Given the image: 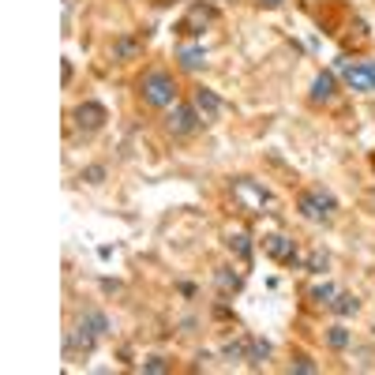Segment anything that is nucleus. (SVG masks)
Here are the masks:
<instances>
[{"label": "nucleus", "instance_id": "f257e3e1", "mask_svg": "<svg viewBox=\"0 0 375 375\" xmlns=\"http://www.w3.org/2000/svg\"><path fill=\"white\" fill-rule=\"evenodd\" d=\"M177 79H173L165 68H154L139 79V98L151 105V109H173L177 105Z\"/></svg>", "mask_w": 375, "mask_h": 375}, {"label": "nucleus", "instance_id": "f03ea898", "mask_svg": "<svg viewBox=\"0 0 375 375\" xmlns=\"http://www.w3.org/2000/svg\"><path fill=\"white\" fill-rule=\"evenodd\" d=\"M297 210H300V218H308V222H327L330 214L338 210V199H334L330 192H323V188H312V192L297 195Z\"/></svg>", "mask_w": 375, "mask_h": 375}, {"label": "nucleus", "instance_id": "7ed1b4c3", "mask_svg": "<svg viewBox=\"0 0 375 375\" xmlns=\"http://www.w3.org/2000/svg\"><path fill=\"white\" fill-rule=\"evenodd\" d=\"M233 199H237L244 210H251V214H263V207H271V192H266L263 184L248 180V177L233 180Z\"/></svg>", "mask_w": 375, "mask_h": 375}, {"label": "nucleus", "instance_id": "20e7f679", "mask_svg": "<svg viewBox=\"0 0 375 375\" xmlns=\"http://www.w3.org/2000/svg\"><path fill=\"white\" fill-rule=\"evenodd\" d=\"M199 124H203V113H199L195 105H188V102H177L165 116V128L173 131V136H192Z\"/></svg>", "mask_w": 375, "mask_h": 375}, {"label": "nucleus", "instance_id": "39448f33", "mask_svg": "<svg viewBox=\"0 0 375 375\" xmlns=\"http://www.w3.org/2000/svg\"><path fill=\"white\" fill-rule=\"evenodd\" d=\"M263 251H266L271 259H278V263H300V256H297V240H289L286 233L263 237Z\"/></svg>", "mask_w": 375, "mask_h": 375}, {"label": "nucleus", "instance_id": "423d86ee", "mask_svg": "<svg viewBox=\"0 0 375 375\" xmlns=\"http://www.w3.org/2000/svg\"><path fill=\"white\" fill-rule=\"evenodd\" d=\"M105 120H109V113H105L102 102H79L75 105V128L79 131H98Z\"/></svg>", "mask_w": 375, "mask_h": 375}, {"label": "nucleus", "instance_id": "0eeeda50", "mask_svg": "<svg viewBox=\"0 0 375 375\" xmlns=\"http://www.w3.org/2000/svg\"><path fill=\"white\" fill-rule=\"evenodd\" d=\"M94 345H98V334L79 323L75 330H68V338H64V360H72L75 353H94Z\"/></svg>", "mask_w": 375, "mask_h": 375}, {"label": "nucleus", "instance_id": "6e6552de", "mask_svg": "<svg viewBox=\"0 0 375 375\" xmlns=\"http://www.w3.org/2000/svg\"><path fill=\"white\" fill-rule=\"evenodd\" d=\"M342 83L349 87V90H357V94H375L368 64H345V68H342Z\"/></svg>", "mask_w": 375, "mask_h": 375}, {"label": "nucleus", "instance_id": "1a4fd4ad", "mask_svg": "<svg viewBox=\"0 0 375 375\" xmlns=\"http://www.w3.org/2000/svg\"><path fill=\"white\" fill-rule=\"evenodd\" d=\"M210 19H214V8H210V4H195L192 11H188V19L177 23V34H184V38L203 34V26H207Z\"/></svg>", "mask_w": 375, "mask_h": 375}, {"label": "nucleus", "instance_id": "9d476101", "mask_svg": "<svg viewBox=\"0 0 375 375\" xmlns=\"http://www.w3.org/2000/svg\"><path fill=\"white\" fill-rule=\"evenodd\" d=\"M192 105H195L199 113H203V120H214V116L225 109L222 98H218L214 90H207V87H195V90H192Z\"/></svg>", "mask_w": 375, "mask_h": 375}, {"label": "nucleus", "instance_id": "9b49d317", "mask_svg": "<svg viewBox=\"0 0 375 375\" xmlns=\"http://www.w3.org/2000/svg\"><path fill=\"white\" fill-rule=\"evenodd\" d=\"M334 94H338V79H334V72H319L315 79H312V102L319 105V102H334Z\"/></svg>", "mask_w": 375, "mask_h": 375}, {"label": "nucleus", "instance_id": "f8f14e48", "mask_svg": "<svg viewBox=\"0 0 375 375\" xmlns=\"http://www.w3.org/2000/svg\"><path fill=\"white\" fill-rule=\"evenodd\" d=\"M177 60H180L184 72H199L207 64V49L203 45H180L177 49Z\"/></svg>", "mask_w": 375, "mask_h": 375}, {"label": "nucleus", "instance_id": "ddd939ff", "mask_svg": "<svg viewBox=\"0 0 375 375\" xmlns=\"http://www.w3.org/2000/svg\"><path fill=\"white\" fill-rule=\"evenodd\" d=\"M143 57V42L139 38H116L113 42V60H139Z\"/></svg>", "mask_w": 375, "mask_h": 375}, {"label": "nucleus", "instance_id": "4468645a", "mask_svg": "<svg viewBox=\"0 0 375 375\" xmlns=\"http://www.w3.org/2000/svg\"><path fill=\"white\" fill-rule=\"evenodd\" d=\"M79 323L90 327L94 334H98V338H102V334H109V315L98 312V308H83V312H79Z\"/></svg>", "mask_w": 375, "mask_h": 375}, {"label": "nucleus", "instance_id": "2eb2a0df", "mask_svg": "<svg viewBox=\"0 0 375 375\" xmlns=\"http://www.w3.org/2000/svg\"><path fill=\"white\" fill-rule=\"evenodd\" d=\"M330 312L338 315V319H349V315H357V312H360V300L353 297V293H338V297L330 300Z\"/></svg>", "mask_w": 375, "mask_h": 375}, {"label": "nucleus", "instance_id": "dca6fc26", "mask_svg": "<svg viewBox=\"0 0 375 375\" xmlns=\"http://www.w3.org/2000/svg\"><path fill=\"white\" fill-rule=\"evenodd\" d=\"M271 353H274V345L266 342V338H248V364L251 368H259Z\"/></svg>", "mask_w": 375, "mask_h": 375}, {"label": "nucleus", "instance_id": "f3484780", "mask_svg": "<svg viewBox=\"0 0 375 375\" xmlns=\"http://www.w3.org/2000/svg\"><path fill=\"white\" fill-rule=\"evenodd\" d=\"M349 342H353V334L345 330L342 323L327 327V345H330V349H349Z\"/></svg>", "mask_w": 375, "mask_h": 375}, {"label": "nucleus", "instance_id": "a211bd4d", "mask_svg": "<svg viewBox=\"0 0 375 375\" xmlns=\"http://www.w3.org/2000/svg\"><path fill=\"white\" fill-rule=\"evenodd\" d=\"M225 244H229V251H233V256L237 259H248L251 256V240H248V233H229V240H225Z\"/></svg>", "mask_w": 375, "mask_h": 375}, {"label": "nucleus", "instance_id": "6ab92c4d", "mask_svg": "<svg viewBox=\"0 0 375 375\" xmlns=\"http://www.w3.org/2000/svg\"><path fill=\"white\" fill-rule=\"evenodd\" d=\"M308 297H312V304H319V308H330V300L338 297V289H334L330 281H323V286H312V289H308Z\"/></svg>", "mask_w": 375, "mask_h": 375}, {"label": "nucleus", "instance_id": "aec40b11", "mask_svg": "<svg viewBox=\"0 0 375 375\" xmlns=\"http://www.w3.org/2000/svg\"><path fill=\"white\" fill-rule=\"evenodd\" d=\"M222 357L225 360H248V338H237V342H229L222 349Z\"/></svg>", "mask_w": 375, "mask_h": 375}, {"label": "nucleus", "instance_id": "412c9836", "mask_svg": "<svg viewBox=\"0 0 375 375\" xmlns=\"http://www.w3.org/2000/svg\"><path fill=\"white\" fill-rule=\"evenodd\" d=\"M308 271H312V274H327V266H330V256H327V251H312V256H308Z\"/></svg>", "mask_w": 375, "mask_h": 375}, {"label": "nucleus", "instance_id": "4be33fe9", "mask_svg": "<svg viewBox=\"0 0 375 375\" xmlns=\"http://www.w3.org/2000/svg\"><path fill=\"white\" fill-rule=\"evenodd\" d=\"M214 281H218V286H222V289H233V293L240 289V274H233V271H229V266H222V271H218V274H214Z\"/></svg>", "mask_w": 375, "mask_h": 375}, {"label": "nucleus", "instance_id": "5701e85b", "mask_svg": "<svg viewBox=\"0 0 375 375\" xmlns=\"http://www.w3.org/2000/svg\"><path fill=\"white\" fill-rule=\"evenodd\" d=\"M79 180H87V184H102V180H105V165H87L83 173H79Z\"/></svg>", "mask_w": 375, "mask_h": 375}, {"label": "nucleus", "instance_id": "b1692460", "mask_svg": "<svg viewBox=\"0 0 375 375\" xmlns=\"http://www.w3.org/2000/svg\"><path fill=\"white\" fill-rule=\"evenodd\" d=\"M143 371L162 375V371H169V364H165V357H146V360H143Z\"/></svg>", "mask_w": 375, "mask_h": 375}, {"label": "nucleus", "instance_id": "393cba45", "mask_svg": "<svg viewBox=\"0 0 375 375\" xmlns=\"http://www.w3.org/2000/svg\"><path fill=\"white\" fill-rule=\"evenodd\" d=\"M293 371H304V375H312V371H319L315 364H312V360H308V357H293V364H289Z\"/></svg>", "mask_w": 375, "mask_h": 375}, {"label": "nucleus", "instance_id": "a878e982", "mask_svg": "<svg viewBox=\"0 0 375 375\" xmlns=\"http://www.w3.org/2000/svg\"><path fill=\"white\" fill-rule=\"evenodd\" d=\"M259 4H263V8H281L286 0H259Z\"/></svg>", "mask_w": 375, "mask_h": 375}, {"label": "nucleus", "instance_id": "bb28decb", "mask_svg": "<svg viewBox=\"0 0 375 375\" xmlns=\"http://www.w3.org/2000/svg\"><path fill=\"white\" fill-rule=\"evenodd\" d=\"M368 64V72H371V83H375V60H364Z\"/></svg>", "mask_w": 375, "mask_h": 375}, {"label": "nucleus", "instance_id": "cd10ccee", "mask_svg": "<svg viewBox=\"0 0 375 375\" xmlns=\"http://www.w3.org/2000/svg\"><path fill=\"white\" fill-rule=\"evenodd\" d=\"M371 334H375V330H371Z\"/></svg>", "mask_w": 375, "mask_h": 375}]
</instances>
